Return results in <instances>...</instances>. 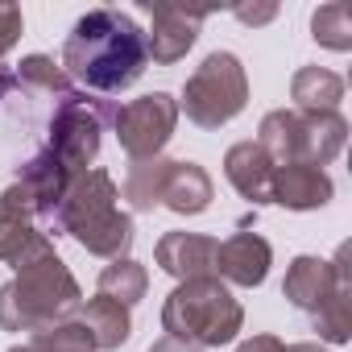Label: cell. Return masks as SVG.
I'll use <instances>...</instances> for the list:
<instances>
[{"mask_svg":"<svg viewBox=\"0 0 352 352\" xmlns=\"http://www.w3.org/2000/svg\"><path fill=\"white\" fill-rule=\"evenodd\" d=\"M67 63L91 87H104V91L124 87L141 75V63H145L141 30L120 13H91L75 25L67 42Z\"/></svg>","mask_w":352,"mask_h":352,"instance_id":"6da1fadb","label":"cell"}]
</instances>
